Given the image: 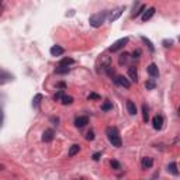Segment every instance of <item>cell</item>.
<instances>
[{
	"label": "cell",
	"mask_w": 180,
	"mask_h": 180,
	"mask_svg": "<svg viewBox=\"0 0 180 180\" xmlns=\"http://www.w3.org/2000/svg\"><path fill=\"white\" fill-rule=\"evenodd\" d=\"M106 134H107V138H108L110 143H113V146L120 148L121 145H123V141H121V137H120V132H118L117 128L108 127L106 130Z\"/></svg>",
	"instance_id": "6da1fadb"
},
{
	"label": "cell",
	"mask_w": 180,
	"mask_h": 180,
	"mask_svg": "<svg viewBox=\"0 0 180 180\" xmlns=\"http://www.w3.org/2000/svg\"><path fill=\"white\" fill-rule=\"evenodd\" d=\"M107 13H108V11H98V13H94L93 16L89 18L90 25H92V27H94V28H98V27H101L103 23L106 21Z\"/></svg>",
	"instance_id": "7a4b0ae2"
},
{
	"label": "cell",
	"mask_w": 180,
	"mask_h": 180,
	"mask_svg": "<svg viewBox=\"0 0 180 180\" xmlns=\"http://www.w3.org/2000/svg\"><path fill=\"white\" fill-rule=\"evenodd\" d=\"M128 37H125V38H121V40H118V41H115L114 44L111 45L110 48H108V51L110 52H117V51H120L121 48H124V45L125 44H128Z\"/></svg>",
	"instance_id": "3957f363"
},
{
	"label": "cell",
	"mask_w": 180,
	"mask_h": 180,
	"mask_svg": "<svg viewBox=\"0 0 180 180\" xmlns=\"http://www.w3.org/2000/svg\"><path fill=\"white\" fill-rule=\"evenodd\" d=\"M113 80H114L115 85H120V86L125 87V89H128V87H131V82L128 80L125 76H121V75H117V76H114L113 78Z\"/></svg>",
	"instance_id": "277c9868"
},
{
	"label": "cell",
	"mask_w": 180,
	"mask_h": 180,
	"mask_svg": "<svg viewBox=\"0 0 180 180\" xmlns=\"http://www.w3.org/2000/svg\"><path fill=\"white\" fill-rule=\"evenodd\" d=\"M152 124H153L155 130H162V127H163V117L162 115H155L153 120H152Z\"/></svg>",
	"instance_id": "5b68a950"
},
{
	"label": "cell",
	"mask_w": 180,
	"mask_h": 180,
	"mask_svg": "<svg viewBox=\"0 0 180 180\" xmlns=\"http://www.w3.org/2000/svg\"><path fill=\"white\" fill-rule=\"evenodd\" d=\"M89 124V118H87L86 115H82V117H78V118L75 120V125L78 128H83L85 125Z\"/></svg>",
	"instance_id": "8992f818"
},
{
	"label": "cell",
	"mask_w": 180,
	"mask_h": 180,
	"mask_svg": "<svg viewBox=\"0 0 180 180\" xmlns=\"http://www.w3.org/2000/svg\"><path fill=\"white\" fill-rule=\"evenodd\" d=\"M128 75H130V78H131L132 82H138V70H137V68L135 66H130L128 68Z\"/></svg>",
	"instance_id": "52a82bcc"
},
{
	"label": "cell",
	"mask_w": 180,
	"mask_h": 180,
	"mask_svg": "<svg viewBox=\"0 0 180 180\" xmlns=\"http://www.w3.org/2000/svg\"><path fill=\"white\" fill-rule=\"evenodd\" d=\"M148 73L151 75L152 78H158L159 76V69H158V66L155 63H151V65L148 66Z\"/></svg>",
	"instance_id": "ba28073f"
},
{
	"label": "cell",
	"mask_w": 180,
	"mask_h": 180,
	"mask_svg": "<svg viewBox=\"0 0 180 180\" xmlns=\"http://www.w3.org/2000/svg\"><path fill=\"white\" fill-rule=\"evenodd\" d=\"M63 52H65V49L62 48V47H59V45H53L52 48H51V55L52 56H61Z\"/></svg>",
	"instance_id": "9c48e42d"
},
{
	"label": "cell",
	"mask_w": 180,
	"mask_h": 180,
	"mask_svg": "<svg viewBox=\"0 0 180 180\" xmlns=\"http://www.w3.org/2000/svg\"><path fill=\"white\" fill-rule=\"evenodd\" d=\"M156 11V8L155 7H149L146 10V11L143 13V16H142V21H148V20H151L152 17H153V14H155Z\"/></svg>",
	"instance_id": "30bf717a"
},
{
	"label": "cell",
	"mask_w": 180,
	"mask_h": 180,
	"mask_svg": "<svg viewBox=\"0 0 180 180\" xmlns=\"http://www.w3.org/2000/svg\"><path fill=\"white\" fill-rule=\"evenodd\" d=\"M53 135H55V132H53L52 130H47V131H44V134H42V141H44V142H51L53 139Z\"/></svg>",
	"instance_id": "8fae6325"
},
{
	"label": "cell",
	"mask_w": 180,
	"mask_h": 180,
	"mask_svg": "<svg viewBox=\"0 0 180 180\" xmlns=\"http://www.w3.org/2000/svg\"><path fill=\"white\" fill-rule=\"evenodd\" d=\"M124 10H125V7H118L117 10H114V13H113V14H111L110 17H108V20H110L111 23H113V21H115L120 16H121V14H123Z\"/></svg>",
	"instance_id": "7c38bea8"
},
{
	"label": "cell",
	"mask_w": 180,
	"mask_h": 180,
	"mask_svg": "<svg viewBox=\"0 0 180 180\" xmlns=\"http://www.w3.org/2000/svg\"><path fill=\"white\" fill-rule=\"evenodd\" d=\"M127 110H128V113H130L131 115H135V114H137V106H135L134 101L128 100V101H127Z\"/></svg>",
	"instance_id": "4fadbf2b"
},
{
	"label": "cell",
	"mask_w": 180,
	"mask_h": 180,
	"mask_svg": "<svg viewBox=\"0 0 180 180\" xmlns=\"http://www.w3.org/2000/svg\"><path fill=\"white\" fill-rule=\"evenodd\" d=\"M168 172L172 173V175H175V176H177L179 175V170H177V165L176 162H172V163L168 165Z\"/></svg>",
	"instance_id": "5bb4252c"
},
{
	"label": "cell",
	"mask_w": 180,
	"mask_h": 180,
	"mask_svg": "<svg viewBox=\"0 0 180 180\" xmlns=\"http://www.w3.org/2000/svg\"><path fill=\"white\" fill-rule=\"evenodd\" d=\"M69 66H63V65H58V68L55 69V73H58V75H65V73H68L69 72Z\"/></svg>",
	"instance_id": "9a60e30c"
},
{
	"label": "cell",
	"mask_w": 180,
	"mask_h": 180,
	"mask_svg": "<svg viewBox=\"0 0 180 180\" xmlns=\"http://www.w3.org/2000/svg\"><path fill=\"white\" fill-rule=\"evenodd\" d=\"M152 165H153V159H152V158H143L142 159V168L143 169L152 168Z\"/></svg>",
	"instance_id": "2e32d148"
},
{
	"label": "cell",
	"mask_w": 180,
	"mask_h": 180,
	"mask_svg": "<svg viewBox=\"0 0 180 180\" xmlns=\"http://www.w3.org/2000/svg\"><path fill=\"white\" fill-rule=\"evenodd\" d=\"M79 151H80V146H79V145H72V146L69 148V153H68V155L75 156L76 153H79Z\"/></svg>",
	"instance_id": "e0dca14e"
},
{
	"label": "cell",
	"mask_w": 180,
	"mask_h": 180,
	"mask_svg": "<svg viewBox=\"0 0 180 180\" xmlns=\"http://www.w3.org/2000/svg\"><path fill=\"white\" fill-rule=\"evenodd\" d=\"M145 87H146V90H153L156 87V82L153 79H149V80H146V83H145Z\"/></svg>",
	"instance_id": "ac0fdd59"
},
{
	"label": "cell",
	"mask_w": 180,
	"mask_h": 180,
	"mask_svg": "<svg viewBox=\"0 0 180 180\" xmlns=\"http://www.w3.org/2000/svg\"><path fill=\"white\" fill-rule=\"evenodd\" d=\"M63 106H68V104H72L73 103V97L72 96H63V98L61 100Z\"/></svg>",
	"instance_id": "d6986e66"
},
{
	"label": "cell",
	"mask_w": 180,
	"mask_h": 180,
	"mask_svg": "<svg viewBox=\"0 0 180 180\" xmlns=\"http://www.w3.org/2000/svg\"><path fill=\"white\" fill-rule=\"evenodd\" d=\"M142 118L145 123H148V120H149V114H148V107L146 104H143L142 106Z\"/></svg>",
	"instance_id": "ffe728a7"
},
{
	"label": "cell",
	"mask_w": 180,
	"mask_h": 180,
	"mask_svg": "<svg viewBox=\"0 0 180 180\" xmlns=\"http://www.w3.org/2000/svg\"><path fill=\"white\" fill-rule=\"evenodd\" d=\"M128 56H130V55H128L127 52L121 53V55H120V59H118L120 65H124V63H127V62H128Z\"/></svg>",
	"instance_id": "44dd1931"
},
{
	"label": "cell",
	"mask_w": 180,
	"mask_h": 180,
	"mask_svg": "<svg viewBox=\"0 0 180 180\" xmlns=\"http://www.w3.org/2000/svg\"><path fill=\"white\" fill-rule=\"evenodd\" d=\"M73 59L72 58H63L61 62H59V65H63V66H69V65H72L73 63Z\"/></svg>",
	"instance_id": "7402d4cb"
},
{
	"label": "cell",
	"mask_w": 180,
	"mask_h": 180,
	"mask_svg": "<svg viewBox=\"0 0 180 180\" xmlns=\"http://www.w3.org/2000/svg\"><path fill=\"white\" fill-rule=\"evenodd\" d=\"M41 100H42V94H37V96L34 97V100H33V107H38V106H40Z\"/></svg>",
	"instance_id": "603a6c76"
},
{
	"label": "cell",
	"mask_w": 180,
	"mask_h": 180,
	"mask_svg": "<svg viewBox=\"0 0 180 180\" xmlns=\"http://www.w3.org/2000/svg\"><path fill=\"white\" fill-rule=\"evenodd\" d=\"M111 108H113V104H111L110 101H104V104L101 106L103 111H108V110H111Z\"/></svg>",
	"instance_id": "cb8c5ba5"
},
{
	"label": "cell",
	"mask_w": 180,
	"mask_h": 180,
	"mask_svg": "<svg viewBox=\"0 0 180 180\" xmlns=\"http://www.w3.org/2000/svg\"><path fill=\"white\" fill-rule=\"evenodd\" d=\"M145 8H146V7H145L143 4H141V6H139V10H137V11H135L134 14H132V17H138V16H139V14H141V13H142V11H145Z\"/></svg>",
	"instance_id": "d4e9b609"
},
{
	"label": "cell",
	"mask_w": 180,
	"mask_h": 180,
	"mask_svg": "<svg viewBox=\"0 0 180 180\" xmlns=\"http://www.w3.org/2000/svg\"><path fill=\"white\" fill-rule=\"evenodd\" d=\"M63 96H65V94H63V92H62V90H59V92H58V93L53 96V98H55V100H62V98H63Z\"/></svg>",
	"instance_id": "484cf974"
},
{
	"label": "cell",
	"mask_w": 180,
	"mask_h": 180,
	"mask_svg": "<svg viewBox=\"0 0 180 180\" xmlns=\"http://www.w3.org/2000/svg\"><path fill=\"white\" fill-rule=\"evenodd\" d=\"M111 168H114V169H117V170H118V169H121V165L118 163V162H117V160H111Z\"/></svg>",
	"instance_id": "4316f807"
},
{
	"label": "cell",
	"mask_w": 180,
	"mask_h": 180,
	"mask_svg": "<svg viewBox=\"0 0 180 180\" xmlns=\"http://www.w3.org/2000/svg\"><path fill=\"white\" fill-rule=\"evenodd\" d=\"M142 41H145V42H146V44H148V47H149V49H151L152 52H153V49H155V48H153V45H152V42L149 41V40H146V38H145V37H142Z\"/></svg>",
	"instance_id": "83f0119b"
},
{
	"label": "cell",
	"mask_w": 180,
	"mask_h": 180,
	"mask_svg": "<svg viewBox=\"0 0 180 180\" xmlns=\"http://www.w3.org/2000/svg\"><path fill=\"white\" fill-rule=\"evenodd\" d=\"M86 139H89V141H93L94 139V132L93 131H89L86 134Z\"/></svg>",
	"instance_id": "f1b7e54d"
},
{
	"label": "cell",
	"mask_w": 180,
	"mask_h": 180,
	"mask_svg": "<svg viewBox=\"0 0 180 180\" xmlns=\"http://www.w3.org/2000/svg\"><path fill=\"white\" fill-rule=\"evenodd\" d=\"M98 98H100V96H98V94H96V93L89 94V100H98Z\"/></svg>",
	"instance_id": "f546056e"
},
{
	"label": "cell",
	"mask_w": 180,
	"mask_h": 180,
	"mask_svg": "<svg viewBox=\"0 0 180 180\" xmlns=\"http://www.w3.org/2000/svg\"><path fill=\"white\" fill-rule=\"evenodd\" d=\"M100 156H101V152H97V153H94V155H93V159L98 160V159H100Z\"/></svg>",
	"instance_id": "4dcf8cb0"
}]
</instances>
